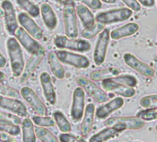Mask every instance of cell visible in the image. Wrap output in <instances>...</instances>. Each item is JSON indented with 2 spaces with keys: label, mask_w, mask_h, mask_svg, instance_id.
<instances>
[{
  "label": "cell",
  "mask_w": 157,
  "mask_h": 142,
  "mask_svg": "<svg viewBox=\"0 0 157 142\" xmlns=\"http://www.w3.org/2000/svg\"><path fill=\"white\" fill-rule=\"evenodd\" d=\"M40 80L42 88V91L44 94V97L46 101L53 105L56 103V93L53 86V82L52 80V78L49 73L47 72H42L40 76Z\"/></svg>",
  "instance_id": "cell-18"
},
{
  "label": "cell",
  "mask_w": 157,
  "mask_h": 142,
  "mask_svg": "<svg viewBox=\"0 0 157 142\" xmlns=\"http://www.w3.org/2000/svg\"><path fill=\"white\" fill-rule=\"evenodd\" d=\"M101 85H102L103 91H109V92H114L115 94H118L126 98H132L136 94V90L134 88L120 84L114 81L111 78L102 80Z\"/></svg>",
  "instance_id": "cell-15"
},
{
  "label": "cell",
  "mask_w": 157,
  "mask_h": 142,
  "mask_svg": "<svg viewBox=\"0 0 157 142\" xmlns=\"http://www.w3.org/2000/svg\"><path fill=\"white\" fill-rule=\"evenodd\" d=\"M140 104L145 109L149 108H157V94L148 95L141 99Z\"/></svg>",
  "instance_id": "cell-36"
},
{
  "label": "cell",
  "mask_w": 157,
  "mask_h": 142,
  "mask_svg": "<svg viewBox=\"0 0 157 142\" xmlns=\"http://www.w3.org/2000/svg\"><path fill=\"white\" fill-rule=\"evenodd\" d=\"M140 29V25L136 22H130L125 24L120 28L113 30L110 32V38L112 40H120L121 38H125L128 36H132L135 34Z\"/></svg>",
  "instance_id": "cell-21"
},
{
  "label": "cell",
  "mask_w": 157,
  "mask_h": 142,
  "mask_svg": "<svg viewBox=\"0 0 157 142\" xmlns=\"http://www.w3.org/2000/svg\"><path fill=\"white\" fill-rule=\"evenodd\" d=\"M0 108L7 110L18 116L26 117L28 116V111L25 104L16 98L0 96Z\"/></svg>",
  "instance_id": "cell-17"
},
{
  "label": "cell",
  "mask_w": 157,
  "mask_h": 142,
  "mask_svg": "<svg viewBox=\"0 0 157 142\" xmlns=\"http://www.w3.org/2000/svg\"><path fill=\"white\" fill-rule=\"evenodd\" d=\"M0 131L6 132L10 136H17L20 134V128L6 116L0 115Z\"/></svg>",
  "instance_id": "cell-26"
},
{
  "label": "cell",
  "mask_w": 157,
  "mask_h": 142,
  "mask_svg": "<svg viewBox=\"0 0 157 142\" xmlns=\"http://www.w3.org/2000/svg\"><path fill=\"white\" fill-rule=\"evenodd\" d=\"M0 96H5V97H9V98H16L17 99L19 97V93L17 90L6 86L3 85L0 83Z\"/></svg>",
  "instance_id": "cell-37"
},
{
  "label": "cell",
  "mask_w": 157,
  "mask_h": 142,
  "mask_svg": "<svg viewBox=\"0 0 157 142\" xmlns=\"http://www.w3.org/2000/svg\"><path fill=\"white\" fill-rule=\"evenodd\" d=\"M124 104V101L121 97H117L109 103H105L104 105L98 107L96 111V116L98 119H105L110 114L117 111L118 109L121 108Z\"/></svg>",
  "instance_id": "cell-19"
},
{
  "label": "cell",
  "mask_w": 157,
  "mask_h": 142,
  "mask_svg": "<svg viewBox=\"0 0 157 142\" xmlns=\"http://www.w3.org/2000/svg\"><path fill=\"white\" fill-rule=\"evenodd\" d=\"M85 112V91L81 87L75 89L71 106V117L74 121H80Z\"/></svg>",
  "instance_id": "cell-12"
},
{
  "label": "cell",
  "mask_w": 157,
  "mask_h": 142,
  "mask_svg": "<svg viewBox=\"0 0 157 142\" xmlns=\"http://www.w3.org/2000/svg\"><path fill=\"white\" fill-rule=\"evenodd\" d=\"M53 120L61 132L69 133L71 131L72 127H71L69 121L67 120V118L65 117V116L62 112H60V111L54 112L53 113Z\"/></svg>",
  "instance_id": "cell-29"
},
{
  "label": "cell",
  "mask_w": 157,
  "mask_h": 142,
  "mask_svg": "<svg viewBox=\"0 0 157 142\" xmlns=\"http://www.w3.org/2000/svg\"><path fill=\"white\" fill-rule=\"evenodd\" d=\"M121 1L127 6V7L131 8L132 11L139 12V11L142 9V6H141V5L138 3L137 0H121Z\"/></svg>",
  "instance_id": "cell-40"
},
{
  "label": "cell",
  "mask_w": 157,
  "mask_h": 142,
  "mask_svg": "<svg viewBox=\"0 0 157 142\" xmlns=\"http://www.w3.org/2000/svg\"><path fill=\"white\" fill-rule=\"evenodd\" d=\"M156 38H157V37H156Z\"/></svg>",
  "instance_id": "cell-50"
},
{
  "label": "cell",
  "mask_w": 157,
  "mask_h": 142,
  "mask_svg": "<svg viewBox=\"0 0 157 142\" xmlns=\"http://www.w3.org/2000/svg\"><path fill=\"white\" fill-rule=\"evenodd\" d=\"M132 16V10L129 7H119L106 11H102L97 14L95 19L97 22L108 25L121 22L129 19Z\"/></svg>",
  "instance_id": "cell-2"
},
{
  "label": "cell",
  "mask_w": 157,
  "mask_h": 142,
  "mask_svg": "<svg viewBox=\"0 0 157 142\" xmlns=\"http://www.w3.org/2000/svg\"><path fill=\"white\" fill-rule=\"evenodd\" d=\"M1 7L4 11V20L6 31L10 35H15L18 29V21L16 15V9L13 3L9 0H3Z\"/></svg>",
  "instance_id": "cell-10"
},
{
  "label": "cell",
  "mask_w": 157,
  "mask_h": 142,
  "mask_svg": "<svg viewBox=\"0 0 157 142\" xmlns=\"http://www.w3.org/2000/svg\"><path fill=\"white\" fill-rule=\"evenodd\" d=\"M123 60L127 66H129L131 68L137 71L141 75H143L146 78L154 77L155 69L153 67H151L149 65H147L144 62L138 59L135 55H133L130 53H126L123 55Z\"/></svg>",
  "instance_id": "cell-14"
},
{
  "label": "cell",
  "mask_w": 157,
  "mask_h": 142,
  "mask_svg": "<svg viewBox=\"0 0 157 142\" xmlns=\"http://www.w3.org/2000/svg\"><path fill=\"white\" fill-rule=\"evenodd\" d=\"M81 3H83L85 6H86L89 8L98 10L102 7V2L100 0H77Z\"/></svg>",
  "instance_id": "cell-39"
},
{
  "label": "cell",
  "mask_w": 157,
  "mask_h": 142,
  "mask_svg": "<svg viewBox=\"0 0 157 142\" xmlns=\"http://www.w3.org/2000/svg\"><path fill=\"white\" fill-rule=\"evenodd\" d=\"M104 29H105V25L104 24H101V23L97 22L93 26H91L89 28L84 29V30L82 31V37L84 39H86V40L92 39L96 35L99 34Z\"/></svg>",
  "instance_id": "cell-32"
},
{
  "label": "cell",
  "mask_w": 157,
  "mask_h": 142,
  "mask_svg": "<svg viewBox=\"0 0 157 142\" xmlns=\"http://www.w3.org/2000/svg\"><path fill=\"white\" fill-rule=\"evenodd\" d=\"M6 59L0 52V68H4L6 67Z\"/></svg>",
  "instance_id": "cell-42"
},
{
  "label": "cell",
  "mask_w": 157,
  "mask_h": 142,
  "mask_svg": "<svg viewBox=\"0 0 157 142\" xmlns=\"http://www.w3.org/2000/svg\"><path fill=\"white\" fill-rule=\"evenodd\" d=\"M76 82L79 87H81L86 93H88V95L92 97L97 103H103L108 101L109 96L106 91L96 85L91 79L85 77H80L76 79Z\"/></svg>",
  "instance_id": "cell-8"
},
{
  "label": "cell",
  "mask_w": 157,
  "mask_h": 142,
  "mask_svg": "<svg viewBox=\"0 0 157 142\" xmlns=\"http://www.w3.org/2000/svg\"><path fill=\"white\" fill-rule=\"evenodd\" d=\"M138 117H140L143 121H154L157 119V108H149L141 111L138 114Z\"/></svg>",
  "instance_id": "cell-35"
},
{
  "label": "cell",
  "mask_w": 157,
  "mask_h": 142,
  "mask_svg": "<svg viewBox=\"0 0 157 142\" xmlns=\"http://www.w3.org/2000/svg\"><path fill=\"white\" fill-rule=\"evenodd\" d=\"M114 81L128 86V87H132L134 88L135 86H137L138 84V80L137 79L132 76V75H129V74H124V75H118L114 78H111Z\"/></svg>",
  "instance_id": "cell-33"
},
{
  "label": "cell",
  "mask_w": 157,
  "mask_h": 142,
  "mask_svg": "<svg viewBox=\"0 0 157 142\" xmlns=\"http://www.w3.org/2000/svg\"><path fill=\"white\" fill-rule=\"evenodd\" d=\"M48 63L54 77L59 79H63L65 77V70L55 52H50L48 54Z\"/></svg>",
  "instance_id": "cell-23"
},
{
  "label": "cell",
  "mask_w": 157,
  "mask_h": 142,
  "mask_svg": "<svg viewBox=\"0 0 157 142\" xmlns=\"http://www.w3.org/2000/svg\"><path fill=\"white\" fill-rule=\"evenodd\" d=\"M105 125L108 128H112L118 133L124 130H137L144 127V121L138 116H128V117H111L109 118Z\"/></svg>",
  "instance_id": "cell-3"
},
{
  "label": "cell",
  "mask_w": 157,
  "mask_h": 142,
  "mask_svg": "<svg viewBox=\"0 0 157 142\" xmlns=\"http://www.w3.org/2000/svg\"><path fill=\"white\" fill-rule=\"evenodd\" d=\"M35 134L41 142H60L53 134H52L48 129L44 128L37 127L35 128Z\"/></svg>",
  "instance_id": "cell-31"
},
{
  "label": "cell",
  "mask_w": 157,
  "mask_h": 142,
  "mask_svg": "<svg viewBox=\"0 0 157 142\" xmlns=\"http://www.w3.org/2000/svg\"><path fill=\"white\" fill-rule=\"evenodd\" d=\"M32 122L40 128H52L55 125L53 118L50 116H34L32 118Z\"/></svg>",
  "instance_id": "cell-34"
},
{
  "label": "cell",
  "mask_w": 157,
  "mask_h": 142,
  "mask_svg": "<svg viewBox=\"0 0 157 142\" xmlns=\"http://www.w3.org/2000/svg\"><path fill=\"white\" fill-rule=\"evenodd\" d=\"M95 112H96L95 105L93 103H89L86 105L84 114L83 122L81 125V134L83 137H86L92 129L94 118H95Z\"/></svg>",
  "instance_id": "cell-22"
},
{
  "label": "cell",
  "mask_w": 157,
  "mask_h": 142,
  "mask_svg": "<svg viewBox=\"0 0 157 142\" xmlns=\"http://www.w3.org/2000/svg\"><path fill=\"white\" fill-rule=\"evenodd\" d=\"M2 17H4V11H3L2 7L0 6V18H2Z\"/></svg>",
  "instance_id": "cell-47"
},
{
  "label": "cell",
  "mask_w": 157,
  "mask_h": 142,
  "mask_svg": "<svg viewBox=\"0 0 157 142\" xmlns=\"http://www.w3.org/2000/svg\"><path fill=\"white\" fill-rule=\"evenodd\" d=\"M40 9L42 20L45 26L47 27V29L50 30H53L54 29H56L57 24H58V19L52 6L47 3H43L41 4Z\"/></svg>",
  "instance_id": "cell-20"
},
{
  "label": "cell",
  "mask_w": 157,
  "mask_h": 142,
  "mask_svg": "<svg viewBox=\"0 0 157 142\" xmlns=\"http://www.w3.org/2000/svg\"><path fill=\"white\" fill-rule=\"evenodd\" d=\"M109 39H110L109 30L105 28L98 34V38L94 50L93 57H94V62L97 66H101L106 60L108 48L109 44Z\"/></svg>",
  "instance_id": "cell-6"
},
{
  "label": "cell",
  "mask_w": 157,
  "mask_h": 142,
  "mask_svg": "<svg viewBox=\"0 0 157 142\" xmlns=\"http://www.w3.org/2000/svg\"><path fill=\"white\" fill-rule=\"evenodd\" d=\"M22 141L36 142V134L33 122L30 118L26 117L22 123Z\"/></svg>",
  "instance_id": "cell-25"
},
{
  "label": "cell",
  "mask_w": 157,
  "mask_h": 142,
  "mask_svg": "<svg viewBox=\"0 0 157 142\" xmlns=\"http://www.w3.org/2000/svg\"><path fill=\"white\" fill-rule=\"evenodd\" d=\"M155 129H156V131H157V126H156V127H155Z\"/></svg>",
  "instance_id": "cell-48"
},
{
  "label": "cell",
  "mask_w": 157,
  "mask_h": 142,
  "mask_svg": "<svg viewBox=\"0 0 157 142\" xmlns=\"http://www.w3.org/2000/svg\"><path fill=\"white\" fill-rule=\"evenodd\" d=\"M16 2L31 18H37L40 14V7L30 0H16Z\"/></svg>",
  "instance_id": "cell-30"
},
{
  "label": "cell",
  "mask_w": 157,
  "mask_h": 142,
  "mask_svg": "<svg viewBox=\"0 0 157 142\" xmlns=\"http://www.w3.org/2000/svg\"><path fill=\"white\" fill-rule=\"evenodd\" d=\"M54 45L59 49H68L71 51L86 53L90 51L91 44L86 39H71L67 36L58 35L53 40Z\"/></svg>",
  "instance_id": "cell-4"
},
{
  "label": "cell",
  "mask_w": 157,
  "mask_h": 142,
  "mask_svg": "<svg viewBox=\"0 0 157 142\" xmlns=\"http://www.w3.org/2000/svg\"><path fill=\"white\" fill-rule=\"evenodd\" d=\"M75 4L66 5L63 7V17L64 23V32L68 38L76 39L78 36V28H77V19L75 12Z\"/></svg>",
  "instance_id": "cell-5"
},
{
  "label": "cell",
  "mask_w": 157,
  "mask_h": 142,
  "mask_svg": "<svg viewBox=\"0 0 157 142\" xmlns=\"http://www.w3.org/2000/svg\"><path fill=\"white\" fill-rule=\"evenodd\" d=\"M17 21L21 27L35 40H41L43 38L44 33L42 29L34 21V19H32L29 14L25 12L19 13L17 16Z\"/></svg>",
  "instance_id": "cell-11"
},
{
  "label": "cell",
  "mask_w": 157,
  "mask_h": 142,
  "mask_svg": "<svg viewBox=\"0 0 157 142\" xmlns=\"http://www.w3.org/2000/svg\"><path fill=\"white\" fill-rule=\"evenodd\" d=\"M5 80V74L0 71V83H2Z\"/></svg>",
  "instance_id": "cell-45"
},
{
  "label": "cell",
  "mask_w": 157,
  "mask_h": 142,
  "mask_svg": "<svg viewBox=\"0 0 157 142\" xmlns=\"http://www.w3.org/2000/svg\"><path fill=\"white\" fill-rule=\"evenodd\" d=\"M3 142H17V140H15V139H12V138H6V139H5Z\"/></svg>",
  "instance_id": "cell-44"
},
{
  "label": "cell",
  "mask_w": 157,
  "mask_h": 142,
  "mask_svg": "<svg viewBox=\"0 0 157 142\" xmlns=\"http://www.w3.org/2000/svg\"><path fill=\"white\" fill-rule=\"evenodd\" d=\"M120 74V69L116 68V67H109V68H105V69H101V70H96L93 71L90 74V79L92 80H104L107 79H110V78H114L116 76H118Z\"/></svg>",
  "instance_id": "cell-27"
},
{
  "label": "cell",
  "mask_w": 157,
  "mask_h": 142,
  "mask_svg": "<svg viewBox=\"0 0 157 142\" xmlns=\"http://www.w3.org/2000/svg\"><path fill=\"white\" fill-rule=\"evenodd\" d=\"M136 142H140V141H136Z\"/></svg>",
  "instance_id": "cell-49"
},
{
  "label": "cell",
  "mask_w": 157,
  "mask_h": 142,
  "mask_svg": "<svg viewBox=\"0 0 157 142\" xmlns=\"http://www.w3.org/2000/svg\"><path fill=\"white\" fill-rule=\"evenodd\" d=\"M6 49L10 60L12 74L15 77H20L25 66L21 46L16 38L9 37L6 40Z\"/></svg>",
  "instance_id": "cell-1"
},
{
  "label": "cell",
  "mask_w": 157,
  "mask_h": 142,
  "mask_svg": "<svg viewBox=\"0 0 157 142\" xmlns=\"http://www.w3.org/2000/svg\"><path fill=\"white\" fill-rule=\"evenodd\" d=\"M117 135L118 132L115 129H113L112 128H107L102 129L98 133L93 135L89 139V142H106L114 139Z\"/></svg>",
  "instance_id": "cell-28"
},
{
  "label": "cell",
  "mask_w": 157,
  "mask_h": 142,
  "mask_svg": "<svg viewBox=\"0 0 157 142\" xmlns=\"http://www.w3.org/2000/svg\"><path fill=\"white\" fill-rule=\"evenodd\" d=\"M63 6H66V5H72V4H75V1L74 0H54Z\"/></svg>",
  "instance_id": "cell-43"
},
{
  "label": "cell",
  "mask_w": 157,
  "mask_h": 142,
  "mask_svg": "<svg viewBox=\"0 0 157 142\" xmlns=\"http://www.w3.org/2000/svg\"><path fill=\"white\" fill-rule=\"evenodd\" d=\"M75 12H76V15L79 17L85 29L89 28L96 23V19H95L93 13L90 11V9L86 6L78 5L75 8Z\"/></svg>",
  "instance_id": "cell-24"
},
{
  "label": "cell",
  "mask_w": 157,
  "mask_h": 142,
  "mask_svg": "<svg viewBox=\"0 0 157 142\" xmlns=\"http://www.w3.org/2000/svg\"><path fill=\"white\" fill-rule=\"evenodd\" d=\"M140 5L145 7H153L155 5V0H137Z\"/></svg>",
  "instance_id": "cell-41"
},
{
  "label": "cell",
  "mask_w": 157,
  "mask_h": 142,
  "mask_svg": "<svg viewBox=\"0 0 157 142\" xmlns=\"http://www.w3.org/2000/svg\"><path fill=\"white\" fill-rule=\"evenodd\" d=\"M59 60L66 65L75 67L79 69H86L90 66L89 59L82 55L75 54L72 52H68L65 50H59L55 52Z\"/></svg>",
  "instance_id": "cell-7"
},
{
  "label": "cell",
  "mask_w": 157,
  "mask_h": 142,
  "mask_svg": "<svg viewBox=\"0 0 157 142\" xmlns=\"http://www.w3.org/2000/svg\"><path fill=\"white\" fill-rule=\"evenodd\" d=\"M44 55H45V48L43 46H41V48L40 49V51L38 53H36L34 55H31L30 58L28 60L27 64L24 66L23 72H22V74L20 76L19 81L21 83L26 82L30 78V76L33 74V72L36 70V68L40 65V63L42 61Z\"/></svg>",
  "instance_id": "cell-16"
},
{
  "label": "cell",
  "mask_w": 157,
  "mask_h": 142,
  "mask_svg": "<svg viewBox=\"0 0 157 142\" xmlns=\"http://www.w3.org/2000/svg\"><path fill=\"white\" fill-rule=\"evenodd\" d=\"M20 95L30 105V107L36 114H38L40 116H47L48 111L46 105L39 98V96L35 93V91L29 87H23L20 90Z\"/></svg>",
  "instance_id": "cell-9"
},
{
  "label": "cell",
  "mask_w": 157,
  "mask_h": 142,
  "mask_svg": "<svg viewBox=\"0 0 157 142\" xmlns=\"http://www.w3.org/2000/svg\"><path fill=\"white\" fill-rule=\"evenodd\" d=\"M15 38L17 40L19 44L22 45V47L26 49V51L30 55L38 53L41 48V45L32 36H30L22 27H18V29L15 32Z\"/></svg>",
  "instance_id": "cell-13"
},
{
  "label": "cell",
  "mask_w": 157,
  "mask_h": 142,
  "mask_svg": "<svg viewBox=\"0 0 157 142\" xmlns=\"http://www.w3.org/2000/svg\"><path fill=\"white\" fill-rule=\"evenodd\" d=\"M59 141L60 142H86L84 139H81L79 137H76L73 134L69 133H62L59 136Z\"/></svg>",
  "instance_id": "cell-38"
},
{
  "label": "cell",
  "mask_w": 157,
  "mask_h": 142,
  "mask_svg": "<svg viewBox=\"0 0 157 142\" xmlns=\"http://www.w3.org/2000/svg\"><path fill=\"white\" fill-rule=\"evenodd\" d=\"M100 1H103V2L108 3V4H115L117 0H100Z\"/></svg>",
  "instance_id": "cell-46"
}]
</instances>
